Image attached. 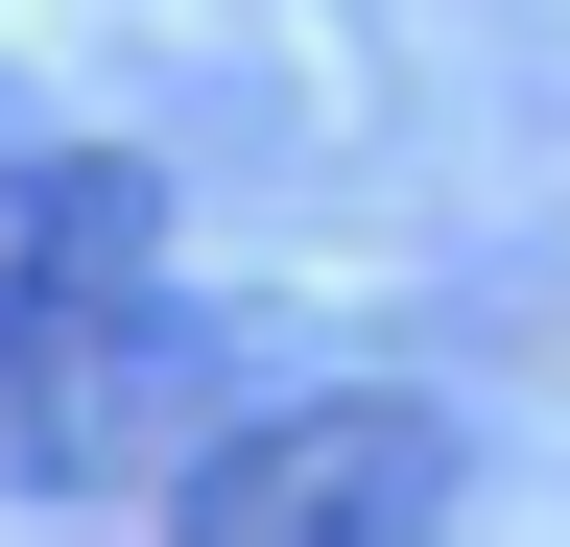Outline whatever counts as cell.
Wrapping results in <instances>:
<instances>
[{
	"label": "cell",
	"mask_w": 570,
	"mask_h": 547,
	"mask_svg": "<svg viewBox=\"0 0 570 547\" xmlns=\"http://www.w3.org/2000/svg\"><path fill=\"white\" fill-rule=\"evenodd\" d=\"M475 429L404 381H285V404H214L167 452V547H428L452 524Z\"/></svg>",
	"instance_id": "obj_1"
},
{
	"label": "cell",
	"mask_w": 570,
	"mask_h": 547,
	"mask_svg": "<svg viewBox=\"0 0 570 547\" xmlns=\"http://www.w3.org/2000/svg\"><path fill=\"white\" fill-rule=\"evenodd\" d=\"M214 333L167 310V286H96V310H48V333H0V476H167L190 429H214Z\"/></svg>",
	"instance_id": "obj_2"
},
{
	"label": "cell",
	"mask_w": 570,
	"mask_h": 547,
	"mask_svg": "<svg viewBox=\"0 0 570 547\" xmlns=\"http://www.w3.org/2000/svg\"><path fill=\"white\" fill-rule=\"evenodd\" d=\"M96 286H167V167H142V144L0 167V333H48V310H96Z\"/></svg>",
	"instance_id": "obj_3"
}]
</instances>
